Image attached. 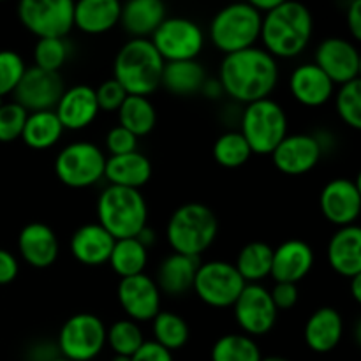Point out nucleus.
Listing matches in <instances>:
<instances>
[{
  "label": "nucleus",
  "mask_w": 361,
  "mask_h": 361,
  "mask_svg": "<svg viewBox=\"0 0 361 361\" xmlns=\"http://www.w3.org/2000/svg\"><path fill=\"white\" fill-rule=\"evenodd\" d=\"M261 361H289V360L282 358V356H267V358H261Z\"/></svg>",
  "instance_id": "nucleus-51"
},
{
  "label": "nucleus",
  "mask_w": 361,
  "mask_h": 361,
  "mask_svg": "<svg viewBox=\"0 0 361 361\" xmlns=\"http://www.w3.org/2000/svg\"><path fill=\"white\" fill-rule=\"evenodd\" d=\"M200 261L196 257L182 256V254H169L162 259L157 270L159 291L168 296H182L192 289Z\"/></svg>",
  "instance_id": "nucleus-29"
},
{
  "label": "nucleus",
  "mask_w": 361,
  "mask_h": 361,
  "mask_svg": "<svg viewBox=\"0 0 361 361\" xmlns=\"http://www.w3.org/2000/svg\"><path fill=\"white\" fill-rule=\"evenodd\" d=\"M118 303L127 319L134 323H147L161 312L162 293L147 274L122 279L116 289Z\"/></svg>",
  "instance_id": "nucleus-16"
},
{
  "label": "nucleus",
  "mask_w": 361,
  "mask_h": 361,
  "mask_svg": "<svg viewBox=\"0 0 361 361\" xmlns=\"http://www.w3.org/2000/svg\"><path fill=\"white\" fill-rule=\"evenodd\" d=\"M335 108L342 122L351 129H361V80L341 85L335 94Z\"/></svg>",
  "instance_id": "nucleus-40"
},
{
  "label": "nucleus",
  "mask_w": 361,
  "mask_h": 361,
  "mask_svg": "<svg viewBox=\"0 0 361 361\" xmlns=\"http://www.w3.org/2000/svg\"><path fill=\"white\" fill-rule=\"evenodd\" d=\"M20 256L32 268H49L56 261L60 252L59 238L55 231L44 222H30L25 226L18 236Z\"/></svg>",
  "instance_id": "nucleus-22"
},
{
  "label": "nucleus",
  "mask_w": 361,
  "mask_h": 361,
  "mask_svg": "<svg viewBox=\"0 0 361 361\" xmlns=\"http://www.w3.org/2000/svg\"><path fill=\"white\" fill-rule=\"evenodd\" d=\"M319 207L324 219L338 228L353 226L360 217L361 190L358 180L334 178L323 187Z\"/></svg>",
  "instance_id": "nucleus-17"
},
{
  "label": "nucleus",
  "mask_w": 361,
  "mask_h": 361,
  "mask_svg": "<svg viewBox=\"0 0 361 361\" xmlns=\"http://www.w3.org/2000/svg\"><path fill=\"white\" fill-rule=\"evenodd\" d=\"M208 76L207 69L197 60H185V62H168L162 71L161 87L175 95H194L203 92Z\"/></svg>",
  "instance_id": "nucleus-30"
},
{
  "label": "nucleus",
  "mask_w": 361,
  "mask_h": 361,
  "mask_svg": "<svg viewBox=\"0 0 361 361\" xmlns=\"http://www.w3.org/2000/svg\"><path fill=\"white\" fill-rule=\"evenodd\" d=\"M106 345V324L95 314L80 312L63 323L59 334L62 358L69 361H92Z\"/></svg>",
  "instance_id": "nucleus-12"
},
{
  "label": "nucleus",
  "mask_w": 361,
  "mask_h": 361,
  "mask_svg": "<svg viewBox=\"0 0 361 361\" xmlns=\"http://www.w3.org/2000/svg\"><path fill=\"white\" fill-rule=\"evenodd\" d=\"M349 284H351V295L353 298H355L356 303L361 302V275H358V277H353L349 279Z\"/></svg>",
  "instance_id": "nucleus-50"
},
{
  "label": "nucleus",
  "mask_w": 361,
  "mask_h": 361,
  "mask_svg": "<svg viewBox=\"0 0 361 361\" xmlns=\"http://www.w3.org/2000/svg\"><path fill=\"white\" fill-rule=\"evenodd\" d=\"M281 2H282V0H252V2H249V4L254 7V9L257 11V13L263 14V16H264L267 13L274 11L275 7H277Z\"/></svg>",
  "instance_id": "nucleus-49"
},
{
  "label": "nucleus",
  "mask_w": 361,
  "mask_h": 361,
  "mask_svg": "<svg viewBox=\"0 0 361 361\" xmlns=\"http://www.w3.org/2000/svg\"><path fill=\"white\" fill-rule=\"evenodd\" d=\"M152 173L154 168L150 159L141 152L106 159L104 178L108 180L109 185L140 190L150 182Z\"/></svg>",
  "instance_id": "nucleus-27"
},
{
  "label": "nucleus",
  "mask_w": 361,
  "mask_h": 361,
  "mask_svg": "<svg viewBox=\"0 0 361 361\" xmlns=\"http://www.w3.org/2000/svg\"><path fill=\"white\" fill-rule=\"evenodd\" d=\"M116 240L97 222H90L74 231L71 238V254L85 267H101L108 263Z\"/></svg>",
  "instance_id": "nucleus-24"
},
{
  "label": "nucleus",
  "mask_w": 361,
  "mask_h": 361,
  "mask_svg": "<svg viewBox=\"0 0 361 361\" xmlns=\"http://www.w3.org/2000/svg\"><path fill=\"white\" fill-rule=\"evenodd\" d=\"M104 145L109 157H116V155H126V154H133V152H137V137L120 126H115L113 129L108 130Z\"/></svg>",
  "instance_id": "nucleus-44"
},
{
  "label": "nucleus",
  "mask_w": 361,
  "mask_h": 361,
  "mask_svg": "<svg viewBox=\"0 0 361 361\" xmlns=\"http://www.w3.org/2000/svg\"><path fill=\"white\" fill-rule=\"evenodd\" d=\"M240 134L245 137L252 155H271L288 136V115L274 99H261L243 108Z\"/></svg>",
  "instance_id": "nucleus-7"
},
{
  "label": "nucleus",
  "mask_w": 361,
  "mask_h": 361,
  "mask_svg": "<svg viewBox=\"0 0 361 361\" xmlns=\"http://www.w3.org/2000/svg\"><path fill=\"white\" fill-rule=\"evenodd\" d=\"M150 42L164 63L196 60L204 48V32L196 21L183 16L166 18Z\"/></svg>",
  "instance_id": "nucleus-11"
},
{
  "label": "nucleus",
  "mask_w": 361,
  "mask_h": 361,
  "mask_svg": "<svg viewBox=\"0 0 361 361\" xmlns=\"http://www.w3.org/2000/svg\"><path fill=\"white\" fill-rule=\"evenodd\" d=\"M152 331H154V342L168 349L169 353L182 349L190 337L187 321L178 314L166 312V310H161L152 319Z\"/></svg>",
  "instance_id": "nucleus-35"
},
{
  "label": "nucleus",
  "mask_w": 361,
  "mask_h": 361,
  "mask_svg": "<svg viewBox=\"0 0 361 361\" xmlns=\"http://www.w3.org/2000/svg\"><path fill=\"white\" fill-rule=\"evenodd\" d=\"M314 63L334 81L335 87L360 80V51L355 42L344 37L323 39L314 55Z\"/></svg>",
  "instance_id": "nucleus-15"
},
{
  "label": "nucleus",
  "mask_w": 361,
  "mask_h": 361,
  "mask_svg": "<svg viewBox=\"0 0 361 361\" xmlns=\"http://www.w3.org/2000/svg\"><path fill=\"white\" fill-rule=\"evenodd\" d=\"M245 286V281L240 277L235 264L215 259L200 263L192 289L204 305L229 309L235 305Z\"/></svg>",
  "instance_id": "nucleus-9"
},
{
  "label": "nucleus",
  "mask_w": 361,
  "mask_h": 361,
  "mask_svg": "<svg viewBox=\"0 0 361 361\" xmlns=\"http://www.w3.org/2000/svg\"><path fill=\"white\" fill-rule=\"evenodd\" d=\"M263 14L257 13L249 2L226 6L219 11L208 28L210 42L224 55L242 51L256 46L261 35Z\"/></svg>",
  "instance_id": "nucleus-6"
},
{
  "label": "nucleus",
  "mask_w": 361,
  "mask_h": 361,
  "mask_svg": "<svg viewBox=\"0 0 361 361\" xmlns=\"http://www.w3.org/2000/svg\"><path fill=\"white\" fill-rule=\"evenodd\" d=\"M53 111L63 130H83L97 120L101 109L90 85H74L66 88Z\"/></svg>",
  "instance_id": "nucleus-19"
},
{
  "label": "nucleus",
  "mask_w": 361,
  "mask_h": 361,
  "mask_svg": "<svg viewBox=\"0 0 361 361\" xmlns=\"http://www.w3.org/2000/svg\"><path fill=\"white\" fill-rule=\"evenodd\" d=\"M328 263L345 279L361 275V229L358 226L338 228L328 242Z\"/></svg>",
  "instance_id": "nucleus-23"
},
{
  "label": "nucleus",
  "mask_w": 361,
  "mask_h": 361,
  "mask_svg": "<svg viewBox=\"0 0 361 361\" xmlns=\"http://www.w3.org/2000/svg\"><path fill=\"white\" fill-rule=\"evenodd\" d=\"M212 361H261L263 355L252 337L245 334H228L217 338L212 348Z\"/></svg>",
  "instance_id": "nucleus-36"
},
{
  "label": "nucleus",
  "mask_w": 361,
  "mask_h": 361,
  "mask_svg": "<svg viewBox=\"0 0 361 361\" xmlns=\"http://www.w3.org/2000/svg\"><path fill=\"white\" fill-rule=\"evenodd\" d=\"M219 221L203 203H185L176 208L166 226V238L175 254L200 257L214 245Z\"/></svg>",
  "instance_id": "nucleus-4"
},
{
  "label": "nucleus",
  "mask_w": 361,
  "mask_h": 361,
  "mask_svg": "<svg viewBox=\"0 0 361 361\" xmlns=\"http://www.w3.org/2000/svg\"><path fill=\"white\" fill-rule=\"evenodd\" d=\"M118 0H81L74 4V27L83 34L101 35L120 23Z\"/></svg>",
  "instance_id": "nucleus-28"
},
{
  "label": "nucleus",
  "mask_w": 361,
  "mask_h": 361,
  "mask_svg": "<svg viewBox=\"0 0 361 361\" xmlns=\"http://www.w3.org/2000/svg\"><path fill=\"white\" fill-rule=\"evenodd\" d=\"M342 335H344V319L334 307H321L314 310L303 330L305 344L309 345L310 351L319 355L334 351L341 344Z\"/></svg>",
  "instance_id": "nucleus-25"
},
{
  "label": "nucleus",
  "mask_w": 361,
  "mask_h": 361,
  "mask_svg": "<svg viewBox=\"0 0 361 361\" xmlns=\"http://www.w3.org/2000/svg\"><path fill=\"white\" fill-rule=\"evenodd\" d=\"M118 126L140 137L148 136L157 123V111L148 97L127 95L123 104L118 108Z\"/></svg>",
  "instance_id": "nucleus-32"
},
{
  "label": "nucleus",
  "mask_w": 361,
  "mask_h": 361,
  "mask_svg": "<svg viewBox=\"0 0 361 361\" xmlns=\"http://www.w3.org/2000/svg\"><path fill=\"white\" fill-rule=\"evenodd\" d=\"M94 90L101 111L116 113L120 106L123 104V101L127 99V92L123 90L122 85L116 80H113V78L104 80L97 88H94Z\"/></svg>",
  "instance_id": "nucleus-43"
},
{
  "label": "nucleus",
  "mask_w": 361,
  "mask_h": 361,
  "mask_svg": "<svg viewBox=\"0 0 361 361\" xmlns=\"http://www.w3.org/2000/svg\"><path fill=\"white\" fill-rule=\"evenodd\" d=\"M63 92L66 85L60 73H49L32 66L27 67L13 97L27 113L53 111Z\"/></svg>",
  "instance_id": "nucleus-13"
},
{
  "label": "nucleus",
  "mask_w": 361,
  "mask_h": 361,
  "mask_svg": "<svg viewBox=\"0 0 361 361\" xmlns=\"http://www.w3.org/2000/svg\"><path fill=\"white\" fill-rule=\"evenodd\" d=\"M108 263L120 279L141 275L148 264V249L136 238L116 240Z\"/></svg>",
  "instance_id": "nucleus-34"
},
{
  "label": "nucleus",
  "mask_w": 361,
  "mask_h": 361,
  "mask_svg": "<svg viewBox=\"0 0 361 361\" xmlns=\"http://www.w3.org/2000/svg\"><path fill=\"white\" fill-rule=\"evenodd\" d=\"M212 154L219 166L228 169L242 168L252 157V152L240 130H228V133L221 134L215 140Z\"/></svg>",
  "instance_id": "nucleus-37"
},
{
  "label": "nucleus",
  "mask_w": 361,
  "mask_h": 361,
  "mask_svg": "<svg viewBox=\"0 0 361 361\" xmlns=\"http://www.w3.org/2000/svg\"><path fill=\"white\" fill-rule=\"evenodd\" d=\"M348 27L351 32L353 39L360 41L361 39V0H353L351 6L348 7Z\"/></svg>",
  "instance_id": "nucleus-48"
},
{
  "label": "nucleus",
  "mask_w": 361,
  "mask_h": 361,
  "mask_svg": "<svg viewBox=\"0 0 361 361\" xmlns=\"http://www.w3.org/2000/svg\"><path fill=\"white\" fill-rule=\"evenodd\" d=\"M48 361H69V360H66V358H62V356H59V358H51V360H48Z\"/></svg>",
  "instance_id": "nucleus-53"
},
{
  "label": "nucleus",
  "mask_w": 361,
  "mask_h": 361,
  "mask_svg": "<svg viewBox=\"0 0 361 361\" xmlns=\"http://www.w3.org/2000/svg\"><path fill=\"white\" fill-rule=\"evenodd\" d=\"M63 133L55 111H35L28 113L21 140L32 150H48L62 140Z\"/></svg>",
  "instance_id": "nucleus-31"
},
{
  "label": "nucleus",
  "mask_w": 361,
  "mask_h": 361,
  "mask_svg": "<svg viewBox=\"0 0 361 361\" xmlns=\"http://www.w3.org/2000/svg\"><path fill=\"white\" fill-rule=\"evenodd\" d=\"M28 113L14 101L0 106V143H13L20 140Z\"/></svg>",
  "instance_id": "nucleus-42"
},
{
  "label": "nucleus",
  "mask_w": 361,
  "mask_h": 361,
  "mask_svg": "<svg viewBox=\"0 0 361 361\" xmlns=\"http://www.w3.org/2000/svg\"><path fill=\"white\" fill-rule=\"evenodd\" d=\"M97 224L115 240L136 238L148 226V204L141 190L106 187L97 200Z\"/></svg>",
  "instance_id": "nucleus-5"
},
{
  "label": "nucleus",
  "mask_w": 361,
  "mask_h": 361,
  "mask_svg": "<svg viewBox=\"0 0 361 361\" xmlns=\"http://www.w3.org/2000/svg\"><path fill=\"white\" fill-rule=\"evenodd\" d=\"M130 361H175L173 353L159 345L154 341H145V344L130 356Z\"/></svg>",
  "instance_id": "nucleus-46"
},
{
  "label": "nucleus",
  "mask_w": 361,
  "mask_h": 361,
  "mask_svg": "<svg viewBox=\"0 0 361 361\" xmlns=\"http://www.w3.org/2000/svg\"><path fill=\"white\" fill-rule=\"evenodd\" d=\"M18 271H20V264H18L14 254H11L6 249H0V286L14 282V279L18 277Z\"/></svg>",
  "instance_id": "nucleus-47"
},
{
  "label": "nucleus",
  "mask_w": 361,
  "mask_h": 361,
  "mask_svg": "<svg viewBox=\"0 0 361 361\" xmlns=\"http://www.w3.org/2000/svg\"><path fill=\"white\" fill-rule=\"evenodd\" d=\"M233 309L236 323L247 337H263L277 324L279 310L271 302L270 291L261 284H247Z\"/></svg>",
  "instance_id": "nucleus-14"
},
{
  "label": "nucleus",
  "mask_w": 361,
  "mask_h": 361,
  "mask_svg": "<svg viewBox=\"0 0 361 361\" xmlns=\"http://www.w3.org/2000/svg\"><path fill=\"white\" fill-rule=\"evenodd\" d=\"M27 71L23 56L13 49H0V99L13 95Z\"/></svg>",
  "instance_id": "nucleus-41"
},
{
  "label": "nucleus",
  "mask_w": 361,
  "mask_h": 361,
  "mask_svg": "<svg viewBox=\"0 0 361 361\" xmlns=\"http://www.w3.org/2000/svg\"><path fill=\"white\" fill-rule=\"evenodd\" d=\"M106 344L109 345L115 356H130L145 344L143 331L140 324L130 319H118L106 328Z\"/></svg>",
  "instance_id": "nucleus-38"
},
{
  "label": "nucleus",
  "mask_w": 361,
  "mask_h": 361,
  "mask_svg": "<svg viewBox=\"0 0 361 361\" xmlns=\"http://www.w3.org/2000/svg\"><path fill=\"white\" fill-rule=\"evenodd\" d=\"M71 56L67 39H37L34 46V66L49 73H59Z\"/></svg>",
  "instance_id": "nucleus-39"
},
{
  "label": "nucleus",
  "mask_w": 361,
  "mask_h": 361,
  "mask_svg": "<svg viewBox=\"0 0 361 361\" xmlns=\"http://www.w3.org/2000/svg\"><path fill=\"white\" fill-rule=\"evenodd\" d=\"M321 141L310 134H288L271 152L274 166L288 176H302L312 171L321 161Z\"/></svg>",
  "instance_id": "nucleus-18"
},
{
  "label": "nucleus",
  "mask_w": 361,
  "mask_h": 361,
  "mask_svg": "<svg viewBox=\"0 0 361 361\" xmlns=\"http://www.w3.org/2000/svg\"><path fill=\"white\" fill-rule=\"evenodd\" d=\"M164 60L150 39H129L118 49L113 62V80L122 85L127 95L148 97L161 87Z\"/></svg>",
  "instance_id": "nucleus-3"
},
{
  "label": "nucleus",
  "mask_w": 361,
  "mask_h": 361,
  "mask_svg": "<svg viewBox=\"0 0 361 361\" xmlns=\"http://www.w3.org/2000/svg\"><path fill=\"white\" fill-rule=\"evenodd\" d=\"M166 11L161 0H130L122 4L120 25L130 39H150L168 18Z\"/></svg>",
  "instance_id": "nucleus-26"
},
{
  "label": "nucleus",
  "mask_w": 361,
  "mask_h": 361,
  "mask_svg": "<svg viewBox=\"0 0 361 361\" xmlns=\"http://www.w3.org/2000/svg\"><path fill=\"white\" fill-rule=\"evenodd\" d=\"M314 20L309 7L300 2L282 0L263 16L259 41L264 51L277 59H296L312 39Z\"/></svg>",
  "instance_id": "nucleus-2"
},
{
  "label": "nucleus",
  "mask_w": 361,
  "mask_h": 361,
  "mask_svg": "<svg viewBox=\"0 0 361 361\" xmlns=\"http://www.w3.org/2000/svg\"><path fill=\"white\" fill-rule=\"evenodd\" d=\"M271 302L277 310H291L298 302V288L296 284L288 282H277L270 291Z\"/></svg>",
  "instance_id": "nucleus-45"
},
{
  "label": "nucleus",
  "mask_w": 361,
  "mask_h": 361,
  "mask_svg": "<svg viewBox=\"0 0 361 361\" xmlns=\"http://www.w3.org/2000/svg\"><path fill=\"white\" fill-rule=\"evenodd\" d=\"M279 83V62L263 48L224 55L219 67L222 92L242 104L268 99Z\"/></svg>",
  "instance_id": "nucleus-1"
},
{
  "label": "nucleus",
  "mask_w": 361,
  "mask_h": 361,
  "mask_svg": "<svg viewBox=\"0 0 361 361\" xmlns=\"http://www.w3.org/2000/svg\"><path fill=\"white\" fill-rule=\"evenodd\" d=\"M289 90L296 102L307 108H321L335 94V85L314 62L300 63L289 78Z\"/></svg>",
  "instance_id": "nucleus-21"
},
{
  "label": "nucleus",
  "mask_w": 361,
  "mask_h": 361,
  "mask_svg": "<svg viewBox=\"0 0 361 361\" xmlns=\"http://www.w3.org/2000/svg\"><path fill=\"white\" fill-rule=\"evenodd\" d=\"M274 249L264 242H250L243 247L236 257L235 268L245 284H259V281L270 277Z\"/></svg>",
  "instance_id": "nucleus-33"
},
{
  "label": "nucleus",
  "mask_w": 361,
  "mask_h": 361,
  "mask_svg": "<svg viewBox=\"0 0 361 361\" xmlns=\"http://www.w3.org/2000/svg\"><path fill=\"white\" fill-rule=\"evenodd\" d=\"M108 155L90 141L66 145L55 157V175L71 189H87L104 178Z\"/></svg>",
  "instance_id": "nucleus-8"
},
{
  "label": "nucleus",
  "mask_w": 361,
  "mask_h": 361,
  "mask_svg": "<svg viewBox=\"0 0 361 361\" xmlns=\"http://www.w3.org/2000/svg\"><path fill=\"white\" fill-rule=\"evenodd\" d=\"M314 267V250L307 242L291 238L274 249L270 277L275 282L298 284L310 274Z\"/></svg>",
  "instance_id": "nucleus-20"
},
{
  "label": "nucleus",
  "mask_w": 361,
  "mask_h": 361,
  "mask_svg": "<svg viewBox=\"0 0 361 361\" xmlns=\"http://www.w3.org/2000/svg\"><path fill=\"white\" fill-rule=\"evenodd\" d=\"M111 361H130V358H127V356H115Z\"/></svg>",
  "instance_id": "nucleus-52"
},
{
  "label": "nucleus",
  "mask_w": 361,
  "mask_h": 361,
  "mask_svg": "<svg viewBox=\"0 0 361 361\" xmlns=\"http://www.w3.org/2000/svg\"><path fill=\"white\" fill-rule=\"evenodd\" d=\"M21 25L37 39H66L74 28V2L71 0H21Z\"/></svg>",
  "instance_id": "nucleus-10"
}]
</instances>
